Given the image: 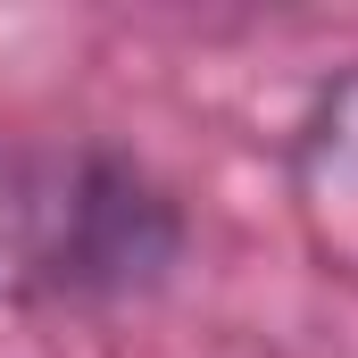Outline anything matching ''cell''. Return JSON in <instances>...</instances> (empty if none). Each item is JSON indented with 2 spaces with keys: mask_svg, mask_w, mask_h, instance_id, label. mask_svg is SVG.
<instances>
[{
  "mask_svg": "<svg viewBox=\"0 0 358 358\" xmlns=\"http://www.w3.org/2000/svg\"><path fill=\"white\" fill-rule=\"evenodd\" d=\"M292 183L308 208H358V67L308 100L292 134Z\"/></svg>",
  "mask_w": 358,
  "mask_h": 358,
  "instance_id": "cell-2",
  "label": "cell"
},
{
  "mask_svg": "<svg viewBox=\"0 0 358 358\" xmlns=\"http://www.w3.org/2000/svg\"><path fill=\"white\" fill-rule=\"evenodd\" d=\"M192 250L183 200L108 142H0V317L150 300Z\"/></svg>",
  "mask_w": 358,
  "mask_h": 358,
  "instance_id": "cell-1",
  "label": "cell"
}]
</instances>
